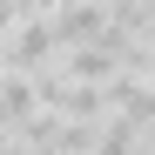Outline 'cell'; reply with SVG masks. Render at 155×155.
<instances>
[{"mask_svg": "<svg viewBox=\"0 0 155 155\" xmlns=\"http://www.w3.org/2000/svg\"><path fill=\"white\" fill-rule=\"evenodd\" d=\"M41 115V94H34V74H0V121H27Z\"/></svg>", "mask_w": 155, "mask_h": 155, "instance_id": "cell-2", "label": "cell"}, {"mask_svg": "<svg viewBox=\"0 0 155 155\" xmlns=\"http://www.w3.org/2000/svg\"><path fill=\"white\" fill-rule=\"evenodd\" d=\"M47 27H54V54H68V47H94L115 27V14L101 7V0H61V7L47 14Z\"/></svg>", "mask_w": 155, "mask_h": 155, "instance_id": "cell-1", "label": "cell"}, {"mask_svg": "<svg viewBox=\"0 0 155 155\" xmlns=\"http://www.w3.org/2000/svg\"><path fill=\"white\" fill-rule=\"evenodd\" d=\"M54 7H61V0H54Z\"/></svg>", "mask_w": 155, "mask_h": 155, "instance_id": "cell-3", "label": "cell"}]
</instances>
